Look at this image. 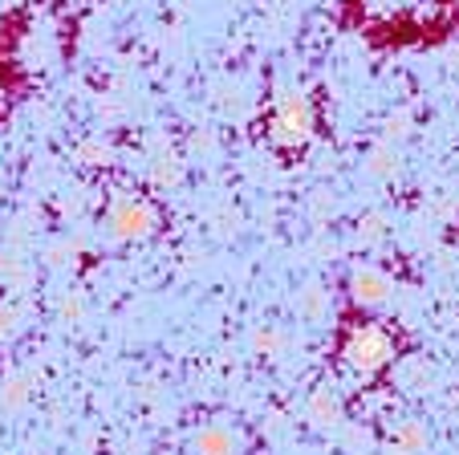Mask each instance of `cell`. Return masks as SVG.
<instances>
[{
	"label": "cell",
	"instance_id": "6da1fadb",
	"mask_svg": "<svg viewBox=\"0 0 459 455\" xmlns=\"http://www.w3.org/2000/svg\"><path fill=\"white\" fill-rule=\"evenodd\" d=\"M338 358L350 374L358 378H378L390 362L399 358V329L394 321H378V318H362V321H346L338 334Z\"/></svg>",
	"mask_w": 459,
	"mask_h": 455
},
{
	"label": "cell",
	"instance_id": "7a4b0ae2",
	"mask_svg": "<svg viewBox=\"0 0 459 455\" xmlns=\"http://www.w3.org/2000/svg\"><path fill=\"white\" fill-rule=\"evenodd\" d=\"M313 102L305 94H281L269 110V143L277 151H301L313 138Z\"/></svg>",
	"mask_w": 459,
	"mask_h": 455
},
{
	"label": "cell",
	"instance_id": "3957f363",
	"mask_svg": "<svg viewBox=\"0 0 459 455\" xmlns=\"http://www.w3.org/2000/svg\"><path fill=\"white\" fill-rule=\"evenodd\" d=\"M106 228H110L114 241H126V244L147 241L159 228V212H155V204H147L139 196H114L110 212H106Z\"/></svg>",
	"mask_w": 459,
	"mask_h": 455
},
{
	"label": "cell",
	"instance_id": "277c9868",
	"mask_svg": "<svg viewBox=\"0 0 459 455\" xmlns=\"http://www.w3.org/2000/svg\"><path fill=\"white\" fill-rule=\"evenodd\" d=\"M346 293H350V305H358V310H378L382 301L394 293V281H390L382 268L362 265V268H354V273H350Z\"/></svg>",
	"mask_w": 459,
	"mask_h": 455
},
{
	"label": "cell",
	"instance_id": "5b68a950",
	"mask_svg": "<svg viewBox=\"0 0 459 455\" xmlns=\"http://www.w3.org/2000/svg\"><path fill=\"white\" fill-rule=\"evenodd\" d=\"M191 447H195V455H240V435L228 423H208L195 431Z\"/></svg>",
	"mask_w": 459,
	"mask_h": 455
},
{
	"label": "cell",
	"instance_id": "8992f818",
	"mask_svg": "<svg viewBox=\"0 0 459 455\" xmlns=\"http://www.w3.org/2000/svg\"><path fill=\"white\" fill-rule=\"evenodd\" d=\"M305 411H309V423H317V427H333V423H338V398H333V390H313L309 395V407H305Z\"/></svg>",
	"mask_w": 459,
	"mask_h": 455
},
{
	"label": "cell",
	"instance_id": "52a82bcc",
	"mask_svg": "<svg viewBox=\"0 0 459 455\" xmlns=\"http://www.w3.org/2000/svg\"><path fill=\"white\" fill-rule=\"evenodd\" d=\"M390 443H394V451L399 455H419V451H427V427L411 419V423H403V427L394 431Z\"/></svg>",
	"mask_w": 459,
	"mask_h": 455
},
{
	"label": "cell",
	"instance_id": "ba28073f",
	"mask_svg": "<svg viewBox=\"0 0 459 455\" xmlns=\"http://www.w3.org/2000/svg\"><path fill=\"white\" fill-rule=\"evenodd\" d=\"M366 171H370L374 179H386V175H394V171H399V151H394L390 143L374 146L370 159H366Z\"/></svg>",
	"mask_w": 459,
	"mask_h": 455
},
{
	"label": "cell",
	"instance_id": "9c48e42d",
	"mask_svg": "<svg viewBox=\"0 0 459 455\" xmlns=\"http://www.w3.org/2000/svg\"><path fill=\"white\" fill-rule=\"evenodd\" d=\"M179 175H183V167H179V159H175V155H159L155 167H151V179H155L159 188H175V183H179Z\"/></svg>",
	"mask_w": 459,
	"mask_h": 455
},
{
	"label": "cell",
	"instance_id": "30bf717a",
	"mask_svg": "<svg viewBox=\"0 0 459 455\" xmlns=\"http://www.w3.org/2000/svg\"><path fill=\"white\" fill-rule=\"evenodd\" d=\"M25 395H29V390H25V378H9V382L0 387V407H9V411H13V407L25 403Z\"/></svg>",
	"mask_w": 459,
	"mask_h": 455
},
{
	"label": "cell",
	"instance_id": "8fae6325",
	"mask_svg": "<svg viewBox=\"0 0 459 455\" xmlns=\"http://www.w3.org/2000/svg\"><path fill=\"white\" fill-rule=\"evenodd\" d=\"M252 346H256V354H264V358H273V354L281 350V334L273 326L256 329V337H252Z\"/></svg>",
	"mask_w": 459,
	"mask_h": 455
},
{
	"label": "cell",
	"instance_id": "7c38bea8",
	"mask_svg": "<svg viewBox=\"0 0 459 455\" xmlns=\"http://www.w3.org/2000/svg\"><path fill=\"white\" fill-rule=\"evenodd\" d=\"M21 329V310L17 305H0V337H9Z\"/></svg>",
	"mask_w": 459,
	"mask_h": 455
},
{
	"label": "cell",
	"instance_id": "4fadbf2b",
	"mask_svg": "<svg viewBox=\"0 0 459 455\" xmlns=\"http://www.w3.org/2000/svg\"><path fill=\"white\" fill-rule=\"evenodd\" d=\"M321 301H325V297H321V289H313V284H309V289L301 293V313L317 318V313H321Z\"/></svg>",
	"mask_w": 459,
	"mask_h": 455
},
{
	"label": "cell",
	"instance_id": "5bb4252c",
	"mask_svg": "<svg viewBox=\"0 0 459 455\" xmlns=\"http://www.w3.org/2000/svg\"><path fill=\"white\" fill-rule=\"evenodd\" d=\"M78 155L82 159H94V163H106V159H110V146H106V143H86Z\"/></svg>",
	"mask_w": 459,
	"mask_h": 455
},
{
	"label": "cell",
	"instance_id": "9a60e30c",
	"mask_svg": "<svg viewBox=\"0 0 459 455\" xmlns=\"http://www.w3.org/2000/svg\"><path fill=\"white\" fill-rule=\"evenodd\" d=\"M382 236V215H366L362 220V241H378Z\"/></svg>",
	"mask_w": 459,
	"mask_h": 455
}]
</instances>
